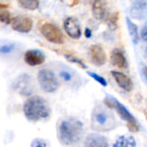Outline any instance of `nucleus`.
Here are the masks:
<instances>
[{
	"label": "nucleus",
	"mask_w": 147,
	"mask_h": 147,
	"mask_svg": "<svg viewBox=\"0 0 147 147\" xmlns=\"http://www.w3.org/2000/svg\"><path fill=\"white\" fill-rule=\"evenodd\" d=\"M46 60L44 53L38 49L28 50L24 54V61L31 66H36L43 64Z\"/></svg>",
	"instance_id": "f8f14e48"
},
{
	"label": "nucleus",
	"mask_w": 147,
	"mask_h": 147,
	"mask_svg": "<svg viewBox=\"0 0 147 147\" xmlns=\"http://www.w3.org/2000/svg\"><path fill=\"white\" fill-rule=\"evenodd\" d=\"M146 58H147V47H146Z\"/></svg>",
	"instance_id": "c756f323"
},
{
	"label": "nucleus",
	"mask_w": 147,
	"mask_h": 147,
	"mask_svg": "<svg viewBox=\"0 0 147 147\" xmlns=\"http://www.w3.org/2000/svg\"><path fill=\"white\" fill-rule=\"evenodd\" d=\"M111 62L115 66L121 69H127L128 67V61L123 53L120 48H115L111 53Z\"/></svg>",
	"instance_id": "dca6fc26"
},
{
	"label": "nucleus",
	"mask_w": 147,
	"mask_h": 147,
	"mask_svg": "<svg viewBox=\"0 0 147 147\" xmlns=\"http://www.w3.org/2000/svg\"><path fill=\"white\" fill-rule=\"evenodd\" d=\"M106 106L96 105L91 113V127L97 132H109L119 126L115 115Z\"/></svg>",
	"instance_id": "f03ea898"
},
{
	"label": "nucleus",
	"mask_w": 147,
	"mask_h": 147,
	"mask_svg": "<svg viewBox=\"0 0 147 147\" xmlns=\"http://www.w3.org/2000/svg\"><path fill=\"white\" fill-rule=\"evenodd\" d=\"M14 47H14L13 44H5V45L1 47L0 52H1L2 54H7V53H9L10 52H12Z\"/></svg>",
	"instance_id": "393cba45"
},
{
	"label": "nucleus",
	"mask_w": 147,
	"mask_h": 147,
	"mask_svg": "<svg viewBox=\"0 0 147 147\" xmlns=\"http://www.w3.org/2000/svg\"><path fill=\"white\" fill-rule=\"evenodd\" d=\"M40 31L41 34L51 43L54 44H63L64 35L61 30L54 24L50 22H46L41 25Z\"/></svg>",
	"instance_id": "423d86ee"
},
{
	"label": "nucleus",
	"mask_w": 147,
	"mask_h": 147,
	"mask_svg": "<svg viewBox=\"0 0 147 147\" xmlns=\"http://www.w3.org/2000/svg\"><path fill=\"white\" fill-rule=\"evenodd\" d=\"M83 147H109V143L104 135L90 134L85 138Z\"/></svg>",
	"instance_id": "ddd939ff"
},
{
	"label": "nucleus",
	"mask_w": 147,
	"mask_h": 147,
	"mask_svg": "<svg viewBox=\"0 0 147 147\" xmlns=\"http://www.w3.org/2000/svg\"><path fill=\"white\" fill-rule=\"evenodd\" d=\"M25 117L31 121H39L49 117L51 110L47 101L39 96H34L29 97L23 105Z\"/></svg>",
	"instance_id": "7ed1b4c3"
},
{
	"label": "nucleus",
	"mask_w": 147,
	"mask_h": 147,
	"mask_svg": "<svg viewBox=\"0 0 147 147\" xmlns=\"http://www.w3.org/2000/svg\"><path fill=\"white\" fill-rule=\"evenodd\" d=\"M0 20L3 23H5V24L10 23V22H12V21H11L9 11H8L7 9H1V10H0Z\"/></svg>",
	"instance_id": "4be33fe9"
},
{
	"label": "nucleus",
	"mask_w": 147,
	"mask_h": 147,
	"mask_svg": "<svg viewBox=\"0 0 147 147\" xmlns=\"http://www.w3.org/2000/svg\"><path fill=\"white\" fill-rule=\"evenodd\" d=\"M92 15L97 20H103L108 13V4L106 0H93Z\"/></svg>",
	"instance_id": "2eb2a0df"
},
{
	"label": "nucleus",
	"mask_w": 147,
	"mask_h": 147,
	"mask_svg": "<svg viewBox=\"0 0 147 147\" xmlns=\"http://www.w3.org/2000/svg\"><path fill=\"white\" fill-rule=\"evenodd\" d=\"M59 76L65 82H70V81H71V78H72L71 74L70 72L66 71H61L59 72Z\"/></svg>",
	"instance_id": "a878e982"
},
{
	"label": "nucleus",
	"mask_w": 147,
	"mask_h": 147,
	"mask_svg": "<svg viewBox=\"0 0 147 147\" xmlns=\"http://www.w3.org/2000/svg\"><path fill=\"white\" fill-rule=\"evenodd\" d=\"M13 30L18 33H28L33 28V21L30 17L24 15L16 16L12 19L11 22Z\"/></svg>",
	"instance_id": "6e6552de"
},
{
	"label": "nucleus",
	"mask_w": 147,
	"mask_h": 147,
	"mask_svg": "<svg viewBox=\"0 0 147 147\" xmlns=\"http://www.w3.org/2000/svg\"><path fill=\"white\" fill-rule=\"evenodd\" d=\"M38 82L40 88L47 93L56 91L59 86V80L55 74L47 69H42L38 73Z\"/></svg>",
	"instance_id": "39448f33"
},
{
	"label": "nucleus",
	"mask_w": 147,
	"mask_h": 147,
	"mask_svg": "<svg viewBox=\"0 0 147 147\" xmlns=\"http://www.w3.org/2000/svg\"><path fill=\"white\" fill-rule=\"evenodd\" d=\"M126 22H127V30H128L129 35L132 39V41L134 45H137L140 41V34H139L138 26L133 21H131V19L129 17L126 18Z\"/></svg>",
	"instance_id": "a211bd4d"
},
{
	"label": "nucleus",
	"mask_w": 147,
	"mask_h": 147,
	"mask_svg": "<svg viewBox=\"0 0 147 147\" xmlns=\"http://www.w3.org/2000/svg\"><path fill=\"white\" fill-rule=\"evenodd\" d=\"M64 28L66 34L72 39L78 40L82 35L80 25L74 17H68L64 22Z\"/></svg>",
	"instance_id": "9b49d317"
},
{
	"label": "nucleus",
	"mask_w": 147,
	"mask_h": 147,
	"mask_svg": "<svg viewBox=\"0 0 147 147\" xmlns=\"http://www.w3.org/2000/svg\"><path fill=\"white\" fill-rule=\"evenodd\" d=\"M30 147H48V143L47 142V140L43 139L37 138L31 142Z\"/></svg>",
	"instance_id": "5701e85b"
},
{
	"label": "nucleus",
	"mask_w": 147,
	"mask_h": 147,
	"mask_svg": "<svg viewBox=\"0 0 147 147\" xmlns=\"http://www.w3.org/2000/svg\"><path fill=\"white\" fill-rule=\"evenodd\" d=\"M136 140L132 135H121L116 139L113 147H136Z\"/></svg>",
	"instance_id": "f3484780"
},
{
	"label": "nucleus",
	"mask_w": 147,
	"mask_h": 147,
	"mask_svg": "<svg viewBox=\"0 0 147 147\" xmlns=\"http://www.w3.org/2000/svg\"><path fill=\"white\" fill-rule=\"evenodd\" d=\"M140 36H141L142 40H144L145 41H147V23L146 25H144L143 28H141Z\"/></svg>",
	"instance_id": "bb28decb"
},
{
	"label": "nucleus",
	"mask_w": 147,
	"mask_h": 147,
	"mask_svg": "<svg viewBox=\"0 0 147 147\" xmlns=\"http://www.w3.org/2000/svg\"><path fill=\"white\" fill-rule=\"evenodd\" d=\"M84 35H85L86 38H90V37H91L92 32H91V30H90L89 28H85V30H84Z\"/></svg>",
	"instance_id": "cd10ccee"
},
{
	"label": "nucleus",
	"mask_w": 147,
	"mask_h": 147,
	"mask_svg": "<svg viewBox=\"0 0 147 147\" xmlns=\"http://www.w3.org/2000/svg\"><path fill=\"white\" fill-rule=\"evenodd\" d=\"M84 133V124L74 117H66L61 120L58 126V138L65 146L78 143Z\"/></svg>",
	"instance_id": "f257e3e1"
},
{
	"label": "nucleus",
	"mask_w": 147,
	"mask_h": 147,
	"mask_svg": "<svg viewBox=\"0 0 147 147\" xmlns=\"http://www.w3.org/2000/svg\"><path fill=\"white\" fill-rule=\"evenodd\" d=\"M130 16L135 20H145L147 18L146 0H134L130 10Z\"/></svg>",
	"instance_id": "1a4fd4ad"
},
{
	"label": "nucleus",
	"mask_w": 147,
	"mask_h": 147,
	"mask_svg": "<svg viewBox=\"0 0 147 147\" xmlns=\"http://www.w3.org/2000/svg\"><path fill=\"white\" fill-rule=\"evenodd\" d=\"M117 22H118V13H115L109 19L108 24L109 28H111L112 30L116 29L117 28Z\"/></svg>",
	"instance_id": "b1692460"
},
{
	"label": "nucleus",
	"mask_w": 147,
	"mask_h": 147,
	"mask_svg": "<svg viewBox=\"0 0 147 147\" xmlns=\"http://www.w3.org/2000/svg\"><path fill=\"white\" fill-rule=\"evenodd\" d=\"M111 74H112L113 78H115V82L118 84V85L121 89H123L124 90H126L127 92H130L133 90L134 84L128 76H127L126 74H124L121 71H112Z\"/></svg>",
	"instance_id": "4468645a"
},
{
	"label": "nucleus",
	"mask_w": 147,
	"mask_h": 147,
	"mask_svg": "<svg viewBox=\"0 0 147 147\" xmlns=\"http://www.w3.org/2000/svg\"><path fill=\"white\" fill-rule=\"evenodd\" d=\"M17 2L22 8L28 10H35L40 5L39 0H17Z\"/></svg>",
	"instance_id": "6ab92c4d"
},
{
	"label": "nucleus",
	"mask_w": 147,
	"mask_h": 147,
	"mask_svg": "<svg viewBox=\"0 0 147 147\" xmlns=\"http://www.w3.org/2000/svg\"><path fill=\"white\" fill-rule=\"evenodd\" d=\"M90 61L96 66L103 65L107 61V56L104 50L99 45H92L89 50Z\"/></svg>",
	"instance_id": "9d476101"
},
{
	"label": "nucleus",
	"mask_w": 147,
	"mask_h": 147,
	"mask_svg": "<svg viewBox=\"0 0 147 147\" xmlns=\"http://www.w3.org/2000/svg\"><path fill=\"white\" fill-rule=\"evenodd\" d=\"M14 89L22 96H30L34 90L32 78L28 74L20 75L13 84Z\"/></svg>",
	"instance_id": "0eeeda50"
},
{
	"label": "nucleus",
	"mask_w": 147,
	"mask_h": 147,
	"mask_svg": "<svg viewBox=\"0 0 147 147\" xmlns=\"http://www.w3.org/2000/svg\"><path fill=\"white\" fill-rule=\"evenodd\" d=\"M142 71H143L144 78H145V79H146V83H147V66H144V67H143Z\"/></svg>",
	"instance_id": "c85d7f7f"
},
{
	"label": "nucleus",
	"mask_w": 147,
	"mask_h": 147,
	"mask_svg": "<svg viewBox=\"0 0 147 147\" xmlns=\"http://www.w3.org/2000/svg\"><path fill=\"white\" fill-rule=\"evenodd\" d=\"M104 103L111 109H114L120 116V118L127 123L130 130L134 132L138 131V124L136 118L118 99H116L111 95H107L104 99Z\"/></svg>",
	"instance_id": "20e7f679"
},
{
	"label": "nucleus",
	"mask_w": 147,
	"mask_h": 147,
	"mask_svg": "<svg viewBox=\"0 0 147 147\" xmlns=\"http://www.w3.org/2000/svg\"><path fill=\"white\" fill-rule=\"evenodd\" d=\"M87 74H88L90 78H92L95 81H96L98 84H100L102 86L106 87V86L108 85V82H107V80H106L103 77H102V76L98 75L97 73L93 72V71H87Z\"/></svg>",
	"instance_id": "412c9836"
},
{
	"label": "nucleus",
	"mask_w": 147,
	"mask_h": 147,
	"mask_svg": "<svg viewBox=\"0 0 147 147\" xmlns=\"http://www.w3.org/2000/svg\"><path fill=\"white\" fill-rule=\"evenodd\" d=\"M63 55H64V57L65 58V59L67 61H69L71 63H73V64H77L78 66H80L83 69H87V65L80 59H78V57H76V56H74L72 54H70V53H64Z\"/></svg>",
	"instance_id": "aec40b11"
}]
</instances>
